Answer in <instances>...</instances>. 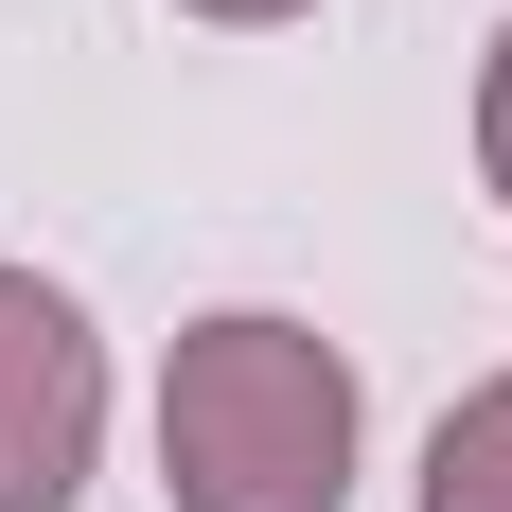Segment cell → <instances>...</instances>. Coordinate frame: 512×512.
I'll return each instance as SVG.
<instances>
[{
	"label": "cell",
	"mask_w": 512,
	"mask_h": 512,
	"mask_svg": "<svg viewBox=\"0 0 512 512\" xmlns=\"http://www.w3.org/2000/svg\"><path fill=\"white\" fill-rule=\"evenodd\" d=\"M159 477L177 512H354V354L318 318H195L159 371Z\"/></svg>",
	"instance_id": "obj_1"
},
{
	"label": "cell",
	"mask_w": 512,
	"mask_h": 512,
	"mask_svg": "<svg viewBox=\"0 0 512 512\" xmlns=\"http://www.w3.org/2000/svg\"><path fill=\"white\" fill-rule=\"evenodd\" d=\"M106 442V354L36 265H0V512H71Z\"/></svg>",
	"instance_id": "obj_2"
},
{
	"label": "cell",
	"mask_w": 512,
	"mask_h": 512,
	"mask_svg": "<svg viewBox=\"0 0 512 512\" xmlns=\"http://www.w3.org/2000/svg\"><path fill=\"white\" fill-rule=\"evenodd\" d=\"M424 512H512V371L442 407V442H424Z\"/></svg>",
	"instance_id": "obj_3"
},
{
	"label": "cell",
	"mask_w": 512,
	"mask_h": 512,
	"mask_svg": "<svg viewBox=\"0 0 512 512\" xmlns=\"http://www.w3.org/2000/svg\"><path fill=\"white\" fill-rule=\"evenodd\" d=\"M477 177H495V212H512V36H495V71H477Z\"/></svg>",
	"instance_id": "obj_4"
},
{
	"label": "cell",
	"mask_w": 512,
	"mask_h": 512,
	"mask_svg": "<svg viewBox=\"0 0 512 512\" xmlns=\"http://www.w3.org/2000/svg\"><path fill=\"white\" fill-rule=\"evenodd\" d=\"M195 18H301V0H195Z\"/></svg>",
	"instance_id": "obj_5"
}]
</instances>
